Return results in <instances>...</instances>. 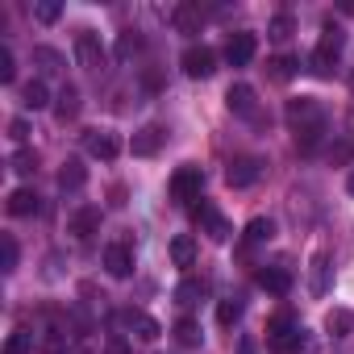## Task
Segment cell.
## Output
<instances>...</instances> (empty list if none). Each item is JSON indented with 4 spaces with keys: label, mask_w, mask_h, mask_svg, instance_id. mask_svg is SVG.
Wrapping results in <instances>:
<instances>
[{
    "label": "cell",
    "mask_w": 354,
    "mask_h": 354,
    "mask_svg": "<svg viewBox=\"0 0 354 354\" xmlns=\"http://www.w3.org/2000/svg\"><path fill=\"white\" fill-rule=\"evenodd\" d=\"M283 121H288V129H292V138H296L300 150H317V142H321L325 129H329V117H325L321 100H313V96L288 100V104H283Z\"/></svg>",
    "instance_id": "cell-1"
},
{
    "label": "cell",
    "mask_w": 354,
    "mask_h": 354,
    "mask_svg": "<svg viewBox=\"0 0 354 354\" xmlns=\"http://www.w3.org/2000/svg\"><path fill=\"white\" fill-rule=\"evenodd\" d=\"M304 346H308V337L288 313L271 317V325H267V350L271 354H304Z\"/></svg>",
    "instance_id": "cell-2"
},
{
    "label": "cell",
    "mask_w": 354,
    "mask_h": 354,
    "mask_svg": "<svg viewBox=\"0 0 354 354\" xmlns=\"http://www.w3.org/2000/svg\"><path fill=\"white\" fill-rule=\"evenodd\" d=\"M342 50H346V34L337 30V26H325V34H321V42H317V50H313V71L317 75H333V67H337V59H342Z\"/></svg>",
    "instance_id": "cell-3"
},
{
    "label": "cell",
    "mask_w": 354,
    "mask_h": 354,
    "mask_svg": "<svg viewBox=\"0 0 354 354\" xmlns=\"http://www.w3.org/2000/svg\"><path fill=\"white\" fill-rule=\"evenodd\" d=\"M201 188H205V171H201L196 162H184L180 171L171 175V196L180 201V205H192V201H201Z\"/></svg>",
    "instance_id": "cell-4"
},
{
    "label": "cell",
    "mask_w": 354,
    "mask_h": 354,
    "mask_svg": "<svg viewBox=\"0 0 354 354\" xmlns=\"http://www.w3.org/2000/svg\"><path fill=\"white\" fill-rule=\"evenodd\" d=\"M180 67H184L188 80H209V75L217 71V55H213L209 46H188V50L180 55Z\"/></svg>",
    "instance_id": "cell-5"
},
{
    "label": "cell",
    "mask_w": 354,
    "mask_h": 354,
    "mask_svg": "<svg viewBox=\"0 0 354 354\" xmlns=\"http://www.w3.org/2000/svg\"><path fill=\"white\" fill-rule=\"evenodd\" d=\"M75 59H80L84 71H100L109 55H104V46H100V38H96L92 30H80V34H75Z\"/></svg>",
    "instance_id": "cell-6"
},
{
    "label": "cell",
    "mask_w": 354,
    "mask_h": 354,
    "mask_svg": "<svg viewBox=\"0 0 354 354\" xmlns=\"http://www.w3.org/2000/svg\"><path fill=\"white\" fill-rule=\"evenodd\" d=\"M192 213H196V225H201V234H209L213 242H230V221L221 217V209H217V205L201 201Z\"/></svg>",
    "instance_id": "cell-7"
},
{
    "label": "cell",
    "mask_w": 354,
    "mask_h": 354,
    "mask_svg": "<svg viewBox=\"0 0 354 354\" xmlns=\"http://www.w3.org/2000/svg\"><path fill=\"white\" fill-rule=\"evenodd\" d=\"M38 346H42L46 354H67V346H71V329H67V321L46 317L42 329H38Z\"/></svg>",
    "instance_id": "cell-8"
},
{
    "label": "cell",
    "mask_w": 354,
    "mask_h": 354,
    "mask_svg": "<svg viewBox=\"0 0 354 354\" xmlns=\"http://www.w3.org/2000/svg\"><path fill=\"white\" fill-rule=\"evenodd\" d=\"M84 150H88L92 158L113 162V158L121 154V142H117V133H109V129H88V133H84Z\"/></svg>",
    "instance_id": "cell-9"
},
{
    "label": "cell",
    "mask_w": 354,
    "mask_h": 354,
    "mask_svg": "<svg viewBox=\"0 0 354 354\" xmlns=\"http://www.w3.org/2000/svg\"><path fill=\"white\" fill-rule=\"evenodd\" d=\"M254 50H259V38L254 34H230V42H225V63L230 67H246L250 59H254Z\"/></svg>",
    "instance_id": "cell-10"
},
{
    "label": "cell",
    "mask_w": 354,
    "mask_h": 354,
    "mask_svg": "<svg viewBox=\"0 0 354 354\" xmlns=\"http://www.w3.org/2000/svg\"><path fill=\"white\" fill-rule=\"evenodd\" d=\"M104 271H109L113 279H125V275L133 271V246L109 242V246H104Z\"/></svg>",
    "instance_id": "cell-11"
},
{
    "label": "cell",
    "mask_w": 354,
    "mask_h": 354,
    "mask_svg": "<svg viewBox=\"0 0 354 354\" xmlns=\"http://www.w3.org/2000/svg\"><path fill=\"white\" fill-rule=\"evenodd\" d=\"M162 142H167V129H162V125H142V129L133 133L129 150H133L138 158H150V154H158V150H162Z\"/></svg>",
    "instance_id": "cell-12"
},
{
    "label": "cell",
    "mask_w": 354,
    "mask_h": 354,
    "mask_svg": "<svg viewBox=\"0 0 354 354\" xmlns=\"http://www.w3.org/2000/svg\"><path fill=\"white\" fill-rule=\"evenodd\" d=\"M259 171H263L259 158H234L230 171H225V184H230V188H250V184L259 180Z\"/></svg>",
    "instance_id": "cell-13"
},
{
    "label": "cell",
    "mask_w": 354,
    "mask_h": 354,
    "mask_svg": "<svg viewBox=\"0 0 354 354\" xmlns=\"http://www.w3.org/2000/svg\"><path fill=\"white\" fill-rule=\"evenodd\" d=\"M117 321H121V325H129V329H133V333H138L142 342H154V337L162 333V325H158L154 317H146L142 308H125V313H121Z\"/></svg>",
    "instance_id": "cell-14"
},
{
    "label": "cell",
    "mask_w": 354,
    "mask_h": 354,
    "mask_svg": "<svg viewBox=\"0 0 354 354\" xmlns=\"http://www.w3.org/2000/svg\"><path fill=\"white\" fill-rule=\"evenodd\" d=\"M171 26L180 30V34H201V26H205V13H201V5H175L171 9Z\"/></svg>",
    "instance_id": "cell-15"
},
{
    "label": "cell",
    "mask_w": 354,
    "mask_h": 354,
    "mask_svg": "<svg viewBox=\"0 0 354 354\" xmlns=\"http://www.w3.org/2000/svg\"><path fill=\"white\" fill-rule=\"evenodd\" d=\"M67 230H71L75 238H92V234L100 230V209H96V205H80V209L71 213Z\"/></svg>",
    "instance_id": "cell-16"
},
{
    "label": "cell",
    "mask_w": 354,
    "mask_h": 354,
    "mask_svg": "<svg viewBox=\"0 0 354 354\" xmlns=\"http://www.w3.org/2000/svg\"><path fill=\"white\" fill-rule=\"evenodd\" d=\"M225 104H230V113H238V117H254V113H259L250 84H234V88L225 92Z\"/></svg>",
    "instance_id": "cell-17"
},
{
    "label": "cell",
    "mask_w": 354,
    "mask_h": 354,
    "mask_svg": "<svg viewBox=\"0 0 354 354\" xmlns=\"http://www.w3.org/2000/svg\"><path fill=\"white\" fill-rule=\"evenodd\" d=\"M38 209H42V201H38L34 188H13L9 192V217H38Z\"/></svg>",
    "instance_id": "cell-18"
},
{
    "label": "cell",
    "mask_w": 354,
    "mask_h": 354,
    "mask_svg": "<svg viewBox=\"0 0 354 354\" xmlns=\"http://www.w3.org/2000/svg\"><path fill=\"white\" fill-rule=\"evenodd\" d=\"M259 288H267L271 296H288L292 292V271L288 267H263L259 271Z\"/></svg>",
    "instance_id": "cell-19"
},
{
    "label": "cell",
    "mask_w": 354,
    "mask_h": 354,
    "mask_svg": "<svg viewBox=\"0 0 354 354\" xmlns=\"http://www.w3.org/2000/svg\"><path fill=\"white\" fill-rule=\"evenodd\" d=\"M84 184H88V167H84L80 158H67L63 171H59V188H63V192H80Z\"/></svg>",
    "instance_id": "cell-20"
},
{
    "label": "cell",
    "mask_w": 354,
    "mask_h": 354,
    "mask_svg": "<svg viewBox=\"0 0 354 354\" xmlns=\"http://www.w3.org/2000/svg\"><path fill=\"white\" fill-rule=\"evenodd\" d=\"M275 238V221L271 217H254L246 230H242V242L246 246H263V242H271Z\"/></svg>",
    "instance_id": "cell-21"
},
{
    "label": "cell",
    "mask_w": 354,
    "mask_h": 354,
    "mask_svg": "<svg viewBox=\"0 0 354 354\" xmlns=\"http://www.w3.org/2000/svg\"><path fill=\"white\" fill-rule=\"evenodd\" d=\"M55 100H59V104H55V117H59V121H63V125H67V121H75V117H80V92H75V88H71V84H67V88H63V92H59V96H55Z\"/></svg>",
    "instance_id": "cell-22"
},
{
    "label": "cell",
    "mask_w": 354,
    "mask_h": 354,
    "mask_svg": "<svg viewBox=\"0 0 354 354\" xmlns=\"http://www.w3.org/2000/svg\"><path fill=\"white\" fill-rule=\"evenodd\" d=\"M325 329H329V337H350L354 313H350V308H329V313H325Z\"/></svg>",
    "instance_id": "cell-23"
},
{
    "label": "cell",
    "mask_w": 354,
    "mask_h": 354,
    "mask_svg": "<svg viewBox=\"0 0 354 354\" xmlns=\"http://www.w3.org/2000/svg\"><path fill=\"white\" fill-rule=\"evenodd\" d=\"M21 104H26V109H34V113H38V109H46V104H50V88H46L42 80H30V84L21 88Z\"/></svg>",
    "instance_id": "cell-24"
},
{
    "label": "cell",
    "mask_w": 354,
    "mask_h": 354,
    "mask_svg": "<svg viewBox=\"0 0 354 354\" xmlns=\"http://www.w3.org/2000/svg\"><path fill=\"white\" fill-rule=\"evenodd\" d=\"M34 346H38V337L30 329H13L5 337V350H0V354H34Z\"/></svg>",
    "instance_id": "cell-25"
},
{
    "label": "cell",
    "mask_w": 354,
    "mask_h": 354,
    "mask_svg": "<svg viewBox=\"0 0 354 354\" xmlns=\"http://www.w3.org/2000/svg\"><path fill=\"white\" fill-rule=\"evenodd\" d=\"M171 333H175V342H180V346H188V350L205 342V333H201V325H196L192 317H184V321H175V329H171Z\"/></svg>",
    "instance_id": "cell-26"
},
{
    "label": "cell",
    "mask_w": 354,
    "mask_h": 354,
    "mask_svg": "<svg viewBox=\"0 0 354 354\" xmlns=\"http://www.w3.org/2000/svg\"><path fill=\"white\" fill-rule=\"evenodd\" d=\"M171 259H175V267H192L196 263V242L188 234H180V238L171 242Z\"/></svg>",
    "instance_id": "cell-27"
},
{
    "label": "cell",
    "mask_w": 354,
    "mask_h": 354,
    "mask_svg": "<svg viewBox=\"0 0 354 354\" xmlns=\"http://www.w3.org/2000/svg\"><path fill=\"white\" fill-rule=\"evenodd\" d=\"M34 63H38L46 75H55V71H63V67H67V59H63L55 46H34Z\"/></svg>",
    "instance_id": "cell-28"
},
{
    "label": "cell",
    "mask_w": 354,
    "mask_h": 354,
    "mask_svg": "<svg viewBox=\"0 0 354 354\" xmlns=\"http://www.w3.org/2000/svg\"><path fill=\"white\" fill-rule=\"evenodd\" d=\"M205 292H209V283H205V279H196V275H188L180 288H175V300H180V304H196Z\"/></svg>",
    "instance_id": "cell-29"
},
{
    "label": "cell",
    "mask_w": 354,
    "mask_h": 354,
    "mask_svg": "<svg viewBox=\"0 0 354 354\" xmlns=\"http://www.w3.org/2000/svg\"><path fill=\"white\" fill-rule=\"evenodd\" d=\"M138 50H142L138 30H121V38H117V59H129V55H138Z\"/></svg>",
    "instance_id": "cell-30"
},
{
    "label": "cell",
    "mask_w": 354,
    "mask_h": 354,
    "mask_svg": "<svg viewBox=\"0 0 354 354\" xmlns=\"http://www.w3.org/2000/svg\"><path fill=\"white\" fill-rule=\"evenodd\" d=\"M325 283H329V254H317V259H313V292L321 296Z\"/></svg>",
    "instance_id": "cell-31"
},
{
    "label": "cell",
    "mask_w": 354,
    "mask_h": 354,
    "mask_svg": "<svg viewBox=\"0 0 354 354\" xmlns=\"http://www.w3.org/2000/svg\"><path fill=\"white\" fill-rule=\"evenodd\" d=\"M267 67H271V75H275V80H292V75H296V67H300V63H296V59H292V55H279V59H271V63H267Z\"/></svg>",
    "instance_id": "cell-32"
},
{
    "label": "cell",
    "mask_w": 354,
    "mask_h": 354,
    "mask_svg": "<svg viewBox=\"0 0 354 354\" xmlns=\"http://www.w3.org/2000/svg\"><path fill=\"white\" fill-rule=\"evenodd\" d=\"M217 321H221V325H238V321H242V300H221Z\"/></svg>",
    "instance_id": "cell-33"
},
{
    "label": "cell",
    "mask_w": 354,
    "mask_h": 354,
    "mask_svg": "<svg viewBox=\"0 0 354 354\" xmlns=\"http://www.w3.org/2000/svg\"><path fill=\"white\" fill-rule=\"evenodd\" d=\"M59 13H63V5H59V0H38V5H34V17L38 21H59Z\"/></svg>",
    "instance_id": "cell-34"
},
{
    "label": "cell",
    "mask_w": 354,
    "mask_h": 354,
    "mask_svg": "<svg viewBox=\"0 0 354 354\" xmlns=\"http://www.w3.org/2000/svg\"><path fill=\"white\" fill-rule=\"evenodd\" d=\"M0 250H5V275H13L17 271V238L5 234V238H0Z\"/></svg>",
    "instance_id": "cell-35"
},
{
    "label": "cell",
    "mask_w": 354,
    "mask_h": 354,
    "mask_svg": "<svg viewBox=\"0 0 354 354\" xmlns=\"http://www.w3.org/2000/svg\"><path fill=\"white\" fill-rule=\"evenodd\" d=\"M267 38H275V42H283V38H292V17H288V13H279V17L271 21V30H267Z\"/></svg>",
    "instance_id": "cell-36"
},
{
    "label": "cell",
    "mask_w": 354,
    "mask_h": 354,
    "mask_svg": "<svg viewBox=\"0 0 354 354\" xmlns=\"http://www.w3.org/2000/svg\"><path fill=\"white\" fill-rule=\"evenodd\" d=\"M34 167H38V154H34V150H17V154H13V171H17V175H30Z\"/></svg>",
    "instance_id": "cell-37"
},
{
    "label": "cell",
    "mask_w": 354,
    "mask_h": 354,
    "mask_svg": "<svg viewBox=\"0 0 354 354\" xmlns=\"http://www.w3.org/2000/svg\"><path fill=\"white\" fill-rule=\"evenodd\" d=\"M13 75H17V67H13L9 46H5V50H0V84H13Z\"/></svg>",
    "instance_id": "cell-38"
},
{
    "label": "cell",
    "mask_w": 354,
    "mask_h": 354,
    "mask_svg": "<svg viewBox=\"0 0 354 354\" xmlns=\"http://www.w3.org/2000/svg\"><path fill=\"white\" fill-rule=\"evenodd\" d=\"M9 138H13V142H26V138H30V121H26V117L9 121Z\"/></svg>",
    "instance_id": "cell-39"
},
{
    "label": "cell",
    "mask_w": 354,
    "mask_h": 354,
    "mask_svg": "<svg viewBox=\"0 0 354 354\" xmlns=\"http://www.w3.org/2000/svg\"><path fill=\"white\" fill-rule=\"evenodd\" d=\"M104 354H129V346H125V337H117V333H113V337L104 342Z\"/></svg>",
    "instance_id": "cell-40"
},
{
    "label": "cell",
    "mask_w": 354,
    "mask_h": 354,
    "mask_svg": "<svg viewBox=\"0 0 354 354\" xmlns=\"http://www.w3.org/2000/svg\"><path fill=\"white\" fill-rule=\"evenodd\" d=\"M238 354H254V342H250V337H242V346H238Z\"/></svg>",
    "instance_id": "cell-41"
},
{
    "label": "cell",
    "mask_w": 354,
    "mask_h": 354,
    "mask_svg": "<svg viewBox=\"0 0 354 354\" xmlns=\"http://www.w3.org/2000/svg\"><path fill=\"white\" fill-rule=\"evenodd\" d=\"M346 192H350V196H354V171H350V180H346Z\"/></svg>",
    "instance_id": "cell-42"
},
{
    "label": "cell",
    "mask_w": 354,
    "mask_h": 354,
    "mask_svg": "<svg viewBox=\"0 0 354 354\" xmlns=\"http://www.w3.org/2000/svg\"><path fill=\"white\" fill-rule=\"evenodd\" d=\"M350 92H354V75H350Z\"/></svg>",
    "instance_id": "cell-43"
}]
</instances>
